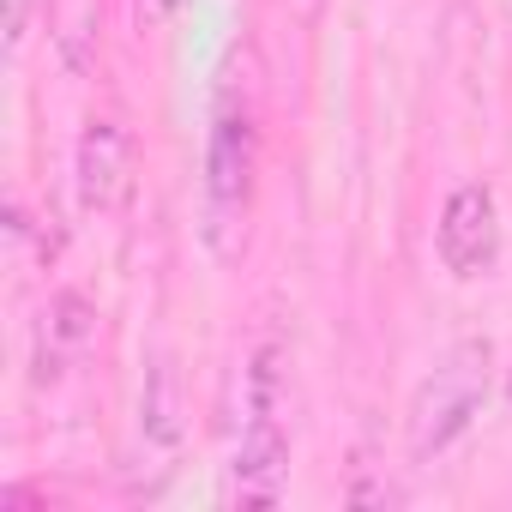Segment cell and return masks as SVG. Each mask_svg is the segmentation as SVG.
Masks as SVG:
<instances>
[{
  "label": "cell",
  "instance_id": "obj_1",
  "mask_svg": "<svg viewBox=\"0 0 512 512\" xmlns=\"http://www.w3.org/2000/svg\"><path fill=\"white\" fill-rule=\"evenodd\" d=\"M482 398H488V344L482 338H464V344H452L434 362V374L410 398V458L446 452L476 422Z\"/></svg>",
  "mask_w": 512,
  "mask_h": 512
},
{
  "label": "cell",
  "instance_id": "obj_2",
  "mask_svg": "<svg viewBox=\"0 0 512 512\" xmlns=\"http://www.w3.org/2000/svg\"><path fill=\"white\" fill-rule=\"evenodd\" d=\"M434 247H440V260L452 278H482L494 272L500 260V205L482 181H464L446 211H440V229H434Z\"/></svg>",
  "mask_w": 512,
  "mask_h": 512
},
{
  "label": "cell",
  "instance_id": "obj_3",
  "mask_svg": "<svg viewBox=\"0 0 512 512\" xmlns=\"http://www.w3.org/2000/svg\"><path fill=\"white\" fill-rule=\"evenodd\" d=\"M73 181H79V205L85 211H115L127 199V187H133V133L121 121H91L79 133Z\"/></svg>",
  "mask_w": 512,
  "mask_h": 512
},
{
  "label": "cell",
  "instance_id": "obj_4",
  "mask_svg": "<svg viewBox=\"0 0 512 512\" xmlns=\"http://www.w3.org/2000/svg\"><path fill=\"white\" fill-rule=\"evenodd\" d=\"M284 464H290V440L278 422H247L241 446H235V500L241 506H272L284 488Z\"/></svg>",
  "mask_w": 512,
  "mask_h": 512
},
{
  "label": "cell",
  "instance_id": "obj_5",
  "mask_svg": "<svg viewBox=\"0 0 512 512\" xmlns=\"http://www.w3.org/2000/svg\"><path fill=\"white\" fill-rule=\"evenodd\" d=\"M205 187L211 205H241L253 187V127L247 115H217L211 127V151H205Z\"/></svg>",
  "mask_w": 512,
  "mask_h": 512
},
{
  "label": "cell",
  "instance_id": "obj_6",
  "mask_svg": "<svg viewBox=\"0 0 512 512\" xmlns=\"http://www.w3.org/2000/svg\"><path fill=\"white\" fill-rule=\"evenodd\" d=\"M139 428H145V440L163 446V452L181 440V386H175V368H169V362H151V374H145Z\"/></svg>",
  "mask_w": 512,
  "mask_h": 512
},
{
  "label": "cell",
  "instance_id": "obj_7",
  "mask_svg": "<svg viewBox=\"0 0 512 512\" xmlns=\"http://www.w3.org/2000/svg\"><path fill=\"white\" fill-rule=\"evenodd\" d=\"M241 392H247V422H278V404H284V356L278 350H260L241 374Z\"/></svg>",
  "mask_w": 512,
  "mask_h": 512
},
{
  "label": "cell",
  "instance_id": "obj_8",
  "mask_svg": "<svg viewBox=\"0 0 512 512\" xmlns=\"http://www.w3.org/2000/svg\"><path fill=\"white\" fill-rule=\"evenodd\" d=\"M43 320H49V338H55V344H67V350L91 344V332H97V314H91V302H85V296H73V290H67V296H55Z\"/></svg>",
  "mask_w": 512,
  "mask_h": 512
},
{
  "label": "cell",
  "instance_id": "obj_9",
  "mask_svg": "<svg viewBox=\"0 0 512 512\" xmlns=\"http://www.w3.org/2000/svg\"><path fill=\"white\" fill-rule=\"evenodd\" d=\"M31 37V0H7V55H19Z\"/></svg>",
  "mask_w": 512,
  "mask_h": 512
},
{
  "label": "cell",
  "instance_id": "obj_10",
  "mask_svg": "<svg viewBox=\"0 0 512 512\" xmlns=\"http://www.w3.org/2000/svg\"><path fill=\"white\" fill-rule=\"evenodd\" d=\"M506 398H512V374H506Z\"/></svg>",
  "mask_w": 512,
  "mask_h": 512
},
{
  "label": "cell",
  "instance_id": "obj_11",
  "mask_svg": "<svg viewBox=\"0 0 512 512\" xmlns=\"http://www.w3.org/2000/svg\"><path fill=\"white\" fill-rule=\"evenodd\" d=\"M163 7H175V0H163Z\"/></svg>",
  "mask_w": 512,
  "mask_h": 512
}]
</instances>
